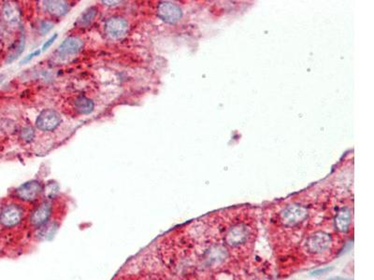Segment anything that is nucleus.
I'll return each mask as SVG.
<instances>
[{"mask_svg": "<svg viewBox=\"0 0 374 280\" xmlns=\"http://www.w3.org/2000/svg\"><path fill=\"white\" fill-rule=\"evenodd\" d=\"M308 217V210L306 208L292 205L287 207L280 214V220L282 224L287 228H294L296 226L299 225Z\"/></svg>", "mask_w": 374, "mask_h": 280, "instance_id": "2", "label": "nucleus"}, {"mask_svg": "<svg viewBox=\"0 0 374 280\" xmlns=\"http://www.w3.org/2000/svg\"><path fill=\"white\" fill-rule=\"evenodd\" d=\"M40 52H41V50H37V51L33 52L32 54H30V55H28L27 57H25L21 64L24 65V64H26V63L31 61L34 57H36V56H38V55H40Z\"/></svg>", "mask_w": 374, "mask_h": 280, "instance_id": "22", "label": "nucleus"}, {"mask_svg": "<svg viewBox=\"0 0 374 280\" xmlns=\"http://www.w3.org/2000/svg\"><path fill=\"white\" fill-rule=\"evenodd\" d=\"M3 79H4V76L1 75V76H0V84H1V82L3 81Z\"/></svg>", "mask_w": 374, "mask_h": 280, "instance_id": "26", "label": "nucleus"}, {"mask_svg": "<svg viewBox=\"0 0 374 280\" xmlns=\"http://www.w3.org/2000/svg\"><path fill=\"white\" fill-rule=\"evenodd\" d=\"M332 243L330 234L325 232H315L306 239L305 248L310 254H322L329 249Z\"/></svg>", "mask_w": 374, "mask_h": 280, "instance_id": "3", "label": "nucleus"}, {"mask_svg": "<svg viewBox=\"0 0 374 280\" xmlns=\"http://www.w3.org/2000/svg\"><path fill=\"white\" fill-rule=\"evenodd\" d=\"M83 47V42L80 38L70 37L65 39L58 48V54L61 56H72L80 53Z\"/></svg>", "mask_w": 374, "mask_h": 280, "instance_id": "10", "label": "nucleus"}, {"mask_svg": "<svg viewBox=\"0 0 374 280\" xmlns=\"http://www.w3.org/2000/svg\"><path fill=\"white\" fill-rule=\"evenodd\" d=\"M252 237V229L244 223L232 226L224 234V242L230 248H238L245 245Z\"/></svg>", "mask_w": 374, "mask_h": 280, "instance_id": "1", "label": "nucleus"}, {"mask_svg": "<svg viewBox=\"0 0 374 280\" xmlns=\"http://www.w3.org/2000/svg\"><path fill=\"white\" fill-rule=\"evenodd\" d=\"M105 30L112 39H122L128 33V21L120 16L111 17L105 23Z\"/></svg>", "mask_w": 374, "mask_h": 280, "instance_id": "8", "label": "nucleus"}, {"mask_svg": "<svg viewBox=\"0 0 374 280\" xmlns=\"http://www.w3.org/2000/svg\"><path fill=\"white\" fill-rule=\"evenodd\" d=\"M53 212V207L50 201H44L32 210L29 222L34 228H40L49 222Z\"/></svg>", "mask_w": 374, "mask_h": 280, "instance_id": "6", "label": "nucleus"}, {"mask_svg": "<svg viewBox=\"0 0 374 280\" xmlns=\"http://www.w3.org/2000/svg\"><path fill=\"white\" fill-rule=\"evenodd\" d=\"M34 137H35V133H34V130L31 127H25L23 129V131H22L23 140L29 142L34 139Z\"/></svg>", "mask_w": 374, "mask_h": 280, "instance_id": "18", "label": "nucleus"}, {"mask_svg": "<svg viewBox=\"0 0 374 280\" xmlns=\"http://www.w3.org/2000/svg\"><path fill=\"white\" fill-rule=\"evenodd\" d=\"M345 280V279H342V278H334V279H331V280Z\"/></svg>", "mask_w": 374, "mask_h": 280, "instance_id": "25", "label": "nucleus"}, {"mask_svg": "<svg viewBox=\"0 0 374 280\" xmlns=\"http://www.w3.org/2000/svg\"><path fill=\"white\" fill-rule=\"evenodd\" d=\"M60 114L54 109H45L43 110L37 118L36 125L42 131H53L61 124Z\"/></svg>", "mask_w": 374, "mask_h": 280, "instance_id": "7", "label": "nucleus"}, {"mask_svg": "<svg viewBox=\"0 0 374 280\" xmlns=\"http://www.w3.org/2000/svg\"><path fill=\"white\" fill-rule=\"evenodd\" d=\"M24 218V210L18 205H8L0 212V223L6 228L19 225Z\"/></svg>", "mask_w": 374, "mask_h": 280, "instance_id": "4", "label": "nucleus"}, {"mask_svg": "<svg viewBox=\"0 0 374 280\" xmlns=\"http://www.w3.org/2000/svg\"><path fill=\"white\" fill-rule=\"evenodd\" d=\"M45 193L49 198H52L58 193V186L55 183H50L45 189Z\"/></svg>", "mask_w": 374, "mask_h": 280, "instance_id": "19", "label": "nucleus"}, {"mask_svg": "<svg viewBox=\"0 0 374 280\" xmlns=\"http://www.w3.org/2000/svg\"><path fill=\"white\" fill-rule=\"evenodd\" d=\"M2 15L6 22L17 23L20 21V8L14 2H5L2 7Z\"/></svg>", "mask_w": 374, "mask_h": 280, "instance_id": "11", "label": "nucleus"}, {"mask_svg": "<svg viewBox=\"0 0 374 280\" xmlns=\"http://www.w3.org/2000/svg\"><path fill=\"white\" fill-rule=\"evenodd\" d=\"M75 109L80 114H90L95 108V104L86 96H79L74 103Z\"/></svg>", "mask_w": 374, "mask_h": 280, "instance_id": "14", "label": "nucleus"}, {"mask_svg": "<svg viewBox=\"0 0 374 280\" xmlns=\"http://www.w3.org/2000/svg\"><path fill=\"white\" fill-rule=\"evenodd\" d=\"M57 37H58V35L57 34H54L50 39L44 43V45L42 46V48H41V51L42 52H44V51H46L47 49H48L49 47L52 46L53 45V43L56 41V39H57Z\"/></svg>", "mask_w": 374, "mask_h": 280, "instance_id": "20", "label": "nucleus"}, {"mask_svg": "<svg viewBox=\"0 0 374 280\" xmlns=\"http://www.w3.org/2000/svg\"><path fill=\"white\" fill-rule=\"evenodd\" d=\"M103 3H105L106 5L108 6H112V5H116L120 3L119 1H103Z\"/></svg>", "mask_w": 374, "mask_h": 280, "instance_id": "24", "label": "nucleus"}, {"mask_svg": "<svg viewBox=\"0 0 374 280\" xmlns=\"http://www.w3.org/2000/svg\"><path fill=\"white\" fill-rule=\"evenodd\" d=\"M39 235L41 239L45 240H50L52 237L55 236L56 231H57V223L52 222V223H47L45 225L42 226L39 228Z\"/></svg>", "mask_w": 374, "mask_h": 280, "instance_id": "16", "label": "nucleus"}, {"mask_svg": "<svg viewBox=\"0 0 374 280\" xmlns=\"http://www.w3.org/2000/svg\"><path fill=\"white\" fill-rule=\"evenodd\" d=\"M52 27H53V23H50V22H42L41 25H40V33L45 34L49 30H51Z\"/></svg>", "mask_w": 374, "mask_h": 280, "instance_id": "21", "label": "nucleus"}, {"mask_svg": "<svg viewBox=\"0 0 374 280\" xmlns=\"http://www.w3.org/2000/svg\"><path fill=\"white\" fill-rule=\"evenodd\" d=\"M24 44H25V39H24V35H22V38L17 41L14 46L12 47V49L10 50L7 63L13 62L14 60H16L17 58L24 52Z\"/></svg>", "mask_w": 374, "mask_h": 280, "instance_id": "15", "label": "nucleus"}, {"mask_svg": "<svg viewBox=\"0 0 374 280\" xmlns=\"http://www.w3.org/2000/svg\"><path fill=\"white\" fill-rule=\"evenodd\" d=\"M43 3L46 10L53 15H64L69 10V5L65 1H44Z\"/></svg>", "mask_w": 374, "mask_h": 280, "instance_id": "13", "label": "nucleus"}, {"mask_svg": "<svg viewBox=\"0 0 374 280\" xmlns=\"http://www.w3.org/2000/svg\"><path fill=\"white\" fill-rule=\"evenodd\" d=\"M43 192V187L38 180L27 181L21 186L17 188L15 191L16 196L24 202H34L36 201Z\"/></svg>", "mask_w": 374, "mask_h": 280, "instance_id": "5", "label": "nucleus"}, {"mask_svg": "<svg viewBox=\"0 0 374 280\" xmlns=\"http://www.w3.org/2000/svg\"><path fill=\"white\" fill-rule=\"evenodd\" d=\"M334 224L335 228L339 232L346 233L349 230L351 224L350 211L345 208L339 210L335 217Z\"/></svg>", "mask_w": 374, "mask_h": 280, "instance_id": "12", "label": "nucleus"}, {"mask_svg": "<svg viewBox=\"0 0 374 280\" xmlns=\"http://www.w3.org/2000/svg\"><path fill=\"white\" fill-rule=\"evenodd\" d=\"M332 269H333L332 267H326V268H323V269H318V270H315V271L311 273V276H320V275H323V274H326V273L331 271Z\"/></svg>", "mask_w": 374, "mask_h": 280, "instance_id": "23", "label": "nucleus"}, {"mask_svg": "<svg viewBox=\"0 0 374 280\" xmlns=\"http://www.w3.org/2000/svg\"><path fill=\"white\" fill-rule=\"evenodd\" d=\"M157 13L160 18L168 23H174L178 22L182 16L181 8L177 5L170 2H162L160 3Z\"/></svg>", "mask_w": 374, "mask_h": 280, "instance_id": "9", "label": "nucleus"}, {"mask_svg": "<svg viewBox=\"0 0 374 280\" xmlns=\"http://www.w3.org/2000/svg\"><path fill=\"white\" fill-rule=\"evenodd\" d=\"M96 13H97V9L95 7L88 8L87 10H85V12H83L82 15L79 18L78 23L82 27L87 26L96 18Z\"/></svg>", "mask_w": 374, "mask_h": 280, "instance_id": "17", "label": "nucleus"}]
</instances>
